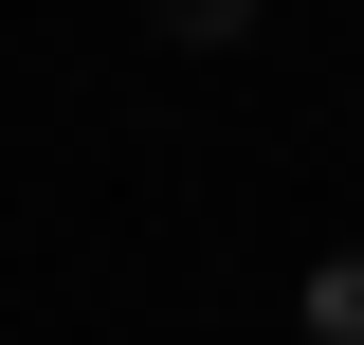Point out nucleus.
Instances as JSON below:
<instances>
[{
	"label": "nucleus",
	"instance_id": "nucleus-1",
	"mask_svg": "<svg viewBox=\"0 0 364 345\" xmlns=\"http://www.w3.org/2000/svg\"><path fill=\"white\" fill-rule=\"evenodd\" d=\"M310 345H364V255H328V273H310Z\"/></svg>",
	"mask_w": 364,
	"mask_h": 345
},
{
	"label": "nucleus",
	"instance_id": "nucleus-2",
	"mask_svg": "<svg viewBox=\"0 0 364 345\" xmlns=\"http://www.w3.org/2000/svg\"><path fill=\"white\" fill-rule=\"evenodd\" d=\"M164 37H255V0H146Z\"/></svg>",
	"mask_w": 364,
	"mask_h": 345
}]
</instances>
